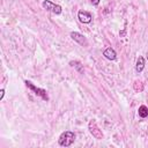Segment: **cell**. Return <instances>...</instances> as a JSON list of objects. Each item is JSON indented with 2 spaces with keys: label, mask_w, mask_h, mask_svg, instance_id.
<instances>
[{
  "label": "cell",
  "mask_w": 148,
  "mask_h": 148,
  "mask_svg": "<svg viewBox=\"0 0 148 148\" xmlns=\"http://www.w3.org/2000/svg\"><path fill=\"white\" fill-rule=\"evenodd\" d=\"M138 113H139V116L141 118H146L148 116V108L146 105H141L139 108V110H138Z\"/></svg>",
  "instance_id": "9c48e42d"
},
{
  "label": "cell",
  "mask_w": 148,
  "mask_h": 148,
  "mask_svg": "<svg viewBox=\"0 0 148 148\" xmlns=\"http://www.w3.org/2000/svg\"><path fill=\"white\" fill-rule=\"evenodd\" d=\"M71 38H72L74 42H76L77 44L82 45V46H86V45H88L87 38H86V37H84L82 34H80V32H76V31H72V32H71Z\"/></svg>",
  "instance_id": "5b68a950"
},
{
  "label": "cell",
  "mask_w": 148,
  "mask_h": 148,
  "mask_svg": "<svg viewBox=\"0 0 148 148\" xmlns=\"http://www.w3.org/2000/svg\"><path fill=\"white\" fill-rule=\"evenodd\" d=\"M143 67H145V59H143V57H141V56H140V57L138 58V60H136L135 71H136L138 73H140V72H142Z\"/></svg>",
  "instance_id": "ba28073f"
},
{
  "label": "cell",
  "mask_w": 148,
  "mask_h": 148,
  "mask_svg": "<svg viewBox=\"0 0 148 148\" xmlns=\"http://www.w3.org/2000/svg\"><path fill=\"white\" fill-rule=\"evenodd\" d=\"M91 3H92L94 6H97V5L99 3V0H91Z\"/></svg>",
  "instance_id": "7c38bea8"
},
{
  "label": "cell",
  "mask_w": 148,
  "mask_h": 148,
  "mask_svg": "<svg viewBox=\"0 0 148 148\" xmlns=\"http://www.w3.org/2000/svg\"><path fill=\"white\" fill-rule=\"evenodd\" d=\"M3 95H5V89H1L0 90V99L3 98Z\"/></svg>",
  "instance_id": "8fae6325"
},
{
  "label": "cell",
  "mask_w": 148,
  "mask_h": 148,
  "mask_svg": "<svg viewBox=\"0 0 148 148\" xmlns=\"http://www.w3.org/2000/svg\"><path fill=\"white\" fill-rule=\"evenodd\" d=\"M103 56L109 60H116V58H117V53L112 47H106L103 51Z\"/></svg>",
  "instance_id": "52a82bcc"
},
{
  "label": "cell",
  "mask_w": 148,
  "mask_h": 148,
  "mask_svg": "<svg viewBox=\"0 0 148 148\" xmlns=\"http://www.w3.org/2000/svg\"><path fill=\"white\" fill-rule=\"evenodd\" d=\"M88 128H89V132L91 133V135H92L95 139H97V140H101V139H103V136H104V135H103L102 131L98 128V126L96 125V123H95L94 120L89 121Z\"/></svg>",
  "instance_id": "277c9868"
},
{
  "label": "cell",
  "mask_w": 148,
  "mask_h": 148,
  "mask_svg": "<svg viewBox=\"0 0 148 148\" xmlns=\"http://www.w3.org/2000/svg\"><path fill=\"white\" fill-rule=\"evenodd\" d=\"M147 60H148V52H147Z\"/></svg>",
  "instance_id": "4fadbf2b"
},
{
  "label": "cell",
  "mask_w": 148,
  "mask_h": 148,
  "mask_svg": "<svg viewBox=\"0 0 148 148\" xmlns=\"http://www.w3.org/2000/svg\"><path fill=\"white\" fill-rule=\"evenodd\" d=\"M69 65L72 66V67H74L79 73H83V67H82V65H81V62L80 61H71L69 62Z\"/></svg>",
  "instance_id": "30bf717a"
},
{
  "label": "cell",
  "mask_w": 148,
  "mask_h": 148,
  "mask_svg": "<svg viewBox=\"0 0 148 148\" xmlns=\"http://www.w3.org/2000/svg\"><path fill=\"white\" fill-rule=\"evenodd\" d=\"M75 141V133L72 132V131H65L60 134L59 139H58V142L60 146L62 147H69L73 142Z\"/></svg>",
  "instance_id": "6da1fadb"
},
{
  "label": "cell",
  "mask_w": 148,
  "mask_h": 148,
  "mask_svg": "<svg viewBox=\"0 0 148 148\" xmlns=\"http://www.w3.org/2000/svg\"><path fill=\"white\" fill-rule=\"evenodd\" d=\"M24 83H25L27 88H29L30 90H32V91H34V94H35L36 96L40 97V98H42V99H44V101H49V96H47V92H46V90H45V89L37 88L36 86H34V84H32L30 81H28V80H25V81H24Z\"/></svg>",
  "instance_id": "7a4b0ae2"
},
{
  "label": "cell",
  "mask_w": 148,
  "mask_h": 148,
  "mask_svg": "<svg viewBox=\"0 0 148 148\" xmlns=\"http://www.w3.org/2000/svg\"><path fill=\"white\" fill-rule=\"evenodd\" d=\"M42 6H43V8H45L46 10H49V12L56 14V15H59V14H61V12H62L61 6L56 5V3H53V2L50 1V0H44L43 3H42Z\"/></svg>",
  "instance_id": "3957f363"
},
{
  "label": "cell",
  "mask_w": 148,
  "mask_h": 148,
  "mask_svg": "<svg viewBox=\"0 0 148 148\" xmlns=\"http://www.w3.org/2000/svg\"><path fill=\"white\" fill-rule=\"evenodd\" d=\"M77 18H79V21L82 22V23H90L92 16H91L90 13H88V12H86V10H80V12L77 13Z\"/></svg>",
  "instance_id": "8992f818"
}]
</instances>
